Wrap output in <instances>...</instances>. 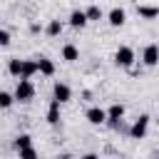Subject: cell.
I'll list each match as a JSON object with an SVG mask.
<instances>
[{
    "label": "cell",
    "instance_id": "1",
    "mask_svg": "<svg viewBox=\"0 0 159 159\" xmlns=\"http://www.w3.org/2000/svg\"><path fill=\"white\" fill-rule=\"evenodd\" d=\"M12 97H15V102H32V97H35V84H32L30 80H17Z\"/></svg>",
    "mask_w": 159,
    "mask_h": 159
},
{
    "label": "cell",
    "instance_id": "2",
    "mask_svg": "<svg viewBox=\"0 0 159 159\" xmlns=\"http://www.w3.org/2000/svg\"><path fill=\"white\" fill-rule=\"evenodd\" d=\"M134 50L129 47V45H119L117 47V52H114V62L119 65V67H132L134 65Z\"/></svg>",
    "mask_w": 159,
    "mask_h": 159
},
{
    "label": "cell",
    "instance_id": "3",
    "mask_svg": "<svg viewBox=\"0 0 159 159\" xmlns=\"http://www.w3.org/2000/svg\"><path fill=\"white\" fill-rule=\"evenodd\" d=\"M142 62H144L147 67L159 65V45H157V42H149V45L142 50Z\"/></svg>",
    "mask_w": 159,
    "mask_h": 159
},
{
    "label": "cell",
    "instance_id": "4",
    "mask_svg": "<svg viewBox=\"0 0 159 159\" xmlns=\"http://www.w3.org/2000/svg\"><path fill=\"white\" fill-rule=\"evenodd\" d=\"M147 127H149V114L137 117V122H134V124H132V129H129L132 139H144V137H147Z\"/></svg>",
    "mask_w": 159,
    "mask_h": 159
},
{
    "label": "cell",
    "instance_id": "5",
    "mask_svg": "<svg viewBox=\"0 0 159 159\" xmlns=\"http://www.w3.org/2000/svg\"><path fill=\"white\" fill-rule=\"evenodd\" d=\"M52 99H57L60 104L70 102V99H72V89H70V84H65V82H55V87H52Z\"/></svg>",
    "mask_w": 159,
    "mask_h": 159
},
{
    "label": "cell",
    "instance_id": "6",
    "mask_svg": "<svg viewBox=\"0 0 159 159\" xmlns=\"http://www.w3.org/2000/svg\"><path fill=\"white\" fill-rule=\"evenodd\" d=\"M107 22H109L112 27H122V25L127 22V10H124V7H112L109 15H107Z\"/></svg>",
    "mask_w": 159,
    "mask_h": 159
},
{
    "label": "cell",
    "instance_id": "7",
    "mask_svg": "<svg viewBox=\"0 0 159 159\" xmlns=\"http://www.w3.org/2000/svg\"><path fill=\"white\" fill-rule=\"evenodd\" d=\"M84 117H87L89 124H104V122H107V109H102V107H89V109L84 112Z\"/></svg>",
    "mask_w": 159,
    "mask_h": 159
},
{
    "label": "cell",
    "instance_id": "8",
    "mask_svg": "<svg viewBox=\"0 0 159 159\" xmlns=\"http://www.w3.org/2000/svg\"><path fill=\"white\" fill-rule=\"evenodd\" d=\"M122 117H124V104H119V102H114L109 109H107V122L112 124V127H117L119 122H122Z\"/></svg>",
    "mask_w": 159,
    "mask_h": 159
},
{
    "label": "cell",
    "instance_id": "9",
    "mask_svg": "<svg viewBox=\"0 0 159 159\" xmlns=\"http://www.w3.org/2000/svg\"><path fill=\"white\" fill-rule=\"evenodd\" d=\"M67 22H70L72 27H77V30H82V27H84V25H87L89 20H87V15H84V10H72V12H70V20H67Z\"/></svg>",
    "mask_w": 159,
    "mask_h": 159
},
{
    "label": "cell",
    "instance_id": "10",
    "mask_svg": "<svg viewBox=\"0 0 159 159\" xmlns=\"http://www.w3.org/2000/svg\"><path fill=\"white\" fill-rule=\"evenodd\" d=\"M37 72L45 75V77H52L55 75V62L50 57H37Z\"/></svg>",
    "mask_w": 159,
    "mask_h": 159
},
{
    "label": "cell",
    "instance_id": "11",
    "mask_svg": "<svg viewBox=\"0 0 159 159\" xmlns=\"http://www.w3.org/2000/svg\"><path fill=\"white\" fill-rule=\"evenodd\" d=\"M137 15H139L142 20H157V17H159V7H157V5H139V7H137Z\"/></svg>",
    "mask_w": 159,
    "mask_h": 159
},
{
    "label": "cell",
    "instance_id": "12",
    "mask_svg": "<svg viewBox=\"0 0 159 159\" xmlns=\"http://www.w3.org/2000/svg\"><path fill=\"white\" fill-rule=\"evenodd\" d=\"M62 60H65V62H77V60H80V50H77V45L67 42V45L62 47Z\"/></svg>",
    "mask_w": 159,
    "mask_h": 159
},
{
    "label": "cell",
    "instance_id": "13",
    "mask_svg": "<svg viewBox=\"0 0 159 159\" xmlns=\"http://www.w3.org/2000/svg\"><path fill=\"white\" fill-rule=\"evenodd\" d=\"M32 75H37V60H22V75H20V80H30Z\"/></svg>",
    "mask_w": 159,
    "mask_h": 159
},
{
    "label": "cell",
    "instance_id": "14",
    "mask_svg": "<svg viewBox=\"0 0 159 159\" xmlns=\"http://www.w3.org/2000/svg\"><path fill=\"white\" fill-rule=\"evenodd\" d=\"M47 122H50V124H60V102H57V99H52V102H50Z\"/></svg>",
    "mask_w": 159,
    "mask_h": 159
},
{
    "label": "cell",
    "instance_id": "15",
    "mask_svg": "<svg viewBox=\"0 0 159 159\" xmlns=\"http://www.w3.org/2000/svg\"><path fill=\"white\" fill-rule=\"evenodd\" d=\"M84 15H87V20H89V22H99V20L104 17V12H102V7H99V5H89V7L84 10Z\"/></svg>",
    "mask_w": 159,
    "mask_h": 159
},
{
    "label": "cell",
    "instance_id": "16",
    "mask_svg": "<svg viewBox=\"0 0 159 159\" xmlns=\"http://www.w3.org/2000/svg\"><path fill=\"white\" fill-rule=\"evenodd\" d=\"M7 72L20 80V75H22V60H20V57H12V60L7 62Z\"/></svg>",
    "mask_w": 159,
    "mask_h": 159
},
{
    "label": "cell",
    "instance_id": "17",
    "mask_svg": "<svg viewBox=\"0 0 159 159\" xmlns=\"http://www.w3.org/2000/svg\"><path fill=\"white\" fill-rule=\"evenodd\" d=\"M62 27H65V25H62L60 20H50V25H47V35H50V37H57V35H62Z\"/></svg>",
    "mask_w": 159,
    "mask_h": 159
},
{
    "label": "cell",
    "instance_id": "18",
    "mask_svg": "<svg viewBox=\"0 0 159 159\" xmlns=\"http://www.w3.org/2000/svg\"><path fill=\"white\" fill-rule=\"evenodd\" d=\"M25 147H32V137L30 134H17L15 137V149H25Z\"/></svg>",
    "mask_w": 159,
    "mask_h": 159
},
{
    "label": "cell",
    "instance_id": "19",
    "mask_svg": "<svg viewBox=\"0 0 159 159\" xmlns=\"http://www.w3.org/2000/svg\"><path fill=\"white\" fill-rule=\"evenodd\" d=\"M17 154H20V159H40V154H37V149H35V147L17 149Z\"/></svg>",
    "mask_w": 159,
    "mask_h": 159
},
{
    "label": "cell",
    "instance_id": "20",
    "mask_svg": "<svg viewBox=\"0 0 159 159\" xmlns=\"http://www.w3.org/2000/svg\"><path fill=\"white\" fill-rule=\"evenodd\" d=\"M12 102H15V97L10 92H0V109H10Z\"/></svg>",
    "mask_w": 159,
    "mask_h": 159
},
{
    "label": "cell",
    "instance_id": "21",
    "mask_svg": "<svg viewBox=\"0 0 159 159\" xmlns=\"http://www.w3.org/2000/svg\"><path fill=\"white\" fill-rule=\"evenodd\" d=\"M10 45V32L5 27H0V47H7Z\"/></svg>",
    "mask_w": 159,
    "mask_h": 159
},
{
    "label": "cell",
    "instance_id": "22",
    "mask_svg": "<svg viewBox=\"0 0 159 159\" xmlns=\"http://www.w3.org/2000/svg\"><path fill=\"white\" fill-rule=\"evenodd\" d=\"M40 30H42V27H40L37 22H32V25H30V32H40Z\"/></svg>",
    "mask_w": 159,
    "mask_h": 159
},
{
    "label": "cell",
    "instance_id": "23",
    "mask_svg": "<svg viewBox=\"0 0 159 159\" xmlns=\"http://www.w3.org/2000/svg\"><path fill=\"white\" fill-rule=\"evenodd\" d=\"M82 159H99V157H97V154H84Z\"/></svg>",
    "mask_w": 159,
    "mask_h": 159
}]
</instances>
